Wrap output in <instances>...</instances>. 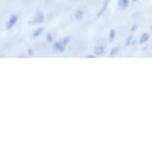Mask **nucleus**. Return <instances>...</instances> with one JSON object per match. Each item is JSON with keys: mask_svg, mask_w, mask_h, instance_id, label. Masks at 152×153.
<instances>
[{"mask_svg": "<svg viewBox=\"0 0 152 153\" xmlns=\"http://www.w3.org/2000/svg\"><path fill=\"white\" fill-rule=\"evenodd\" d=\"M44 21H45V15L43 13V11L37 10L35 14H34V16L31 18V20L28 23L31 25H38V24H42Z\"/></svg>", "mask_w": 152, "mask_h": 153, "instance_id": "obj_1", "label": "nucleus"}, {"mask_svg": "<svg viewBox=\"0 0 152 153\" xmlns=\"http://www.w3.org/2000/svg\"><path fill=\"white\" fill-rule=\"evenodd\" d=\"M18 19H19V17H18L17 14H12V15H10V17L8 18L7 22H6V29L7 30L12 29V28L16 25Z\"/></svg>", "mask_w": 152, "mask_h": 153, "instance_id": "obj_2", "label": "nucleus"}, {"mask_svg": "<svg viewBox=\"0 0 152 153\" xmlns=\"http://www.w3.org/2000/svg\"><path fill=\"white\" fill-rule=\"evenodd\" d=\"M53 49L55 51H57V52H64L65 49H66V45L63 43L61 40L60 41H56V42H53Z\"/></svg>", "mask_w": 152, "mask_h": 153, "instance_id": "obj_3", "label": "nucleus"}, {"mask_svg": "<svg viewBox=\"0 0 152 153\" xmlns=\"http://www.w3.org/2000/svg\"><path fill=\"white\" fill-rule=\"evenodd\" d=\"M44 32V28L43 27H38L32 32V38H37L40 35H42V33Z\"/></svg>", "mask_w": 152, "mask_h": 153, "instance_id": "obj_4", "label": "nucleus"}, {"mask_svg": "<svg viewBox=\"0 0 152 153\" xmlns=\"http://www.w3.org/2000/svg\"><path fill=\"white\" fill-rule=\"evenodd\" d=\"M128 4H129V0H118V7L121 10L126 9Z\"/></svg>", "mask_w": 152, "mask_h": 153, "instance_id": "obj_5", "label": "nucleus"}, {"mask_svg": "<svg viewBox=\"0 0 152 153\" xmlns=\"http://www.w3.org/2000/svg\"><path fill=\"white\" fill-rule=\"evenodd\" d=\"M105 51V48L103 47V46H96L95 48H94L93 52L95 55H102L103 53H104Z\"/></svg>", "mask_w": 152, "mask_h": 153, "instance_id": "obj_6", "label": "nucleus"}, {"mask_svg": "<svg viewBox=\"0 0 152 153\" xmlns=\"http://www.w3.org/2000/svg\"><path fill=\"white\" fill-rule=\"evenodd\" d=\"M84 16V11H83L82 9H78L75 11V13H74V17H75L76 20H81L82 17Z\"/></svg>", "mask_w": 152, "mask_h": 153, "instance_id": "obj_7", "label": "nucleus"}, {"mask_svg": "<svg viewBox=\"0 0 152 153\" xmlns=\"http://www.w3.org/2000/svg\"><path fill=\"white\" fill-rule=\"evenodd\" d=\"M149 40V34L148 33H143L141 36H140V39H139V43L140 44H145Z\"/></svg>", "mask_w": 152, "mask_h": 153, "instance_id": "obj_8", "label": "nucleus"}, {"mask_svg": "<svg viewBox=\"0 0 152 153\" xmlns=\"http://www.w3.org/2000/svg\"><path fill=\"white\" fill-rule=\"evenodd\" d=\"M108 1H109V0H104V4H103V7L101 8V9H100V11L98 13H97V17H100L102 15L103 13L105 12V10H106V8H107V4H108Z\"/></svg>", "mask_w": 152, "mask_h": 153, "instance_id": "obj_9", "label": "nucleus"}, {"mask_svg": "<svg viewBox=\"0 0 152 153\" xmlns=\"http://www.w3.org/2000/svg\"><path fill=\"white\" fill-rule=\"evenodd\" d=\"M115 37H116V31L114 29H111L109 32V41L112 42L113 40L115 39Z\"/></svg>", "mask_w": 152, "mask_h": 153, "instance_id": "obj_10", "label": "nucleus"}, {"mask_svg": "<svg viewBox=\"0 0 152 153\" xmlns=\"http://www.w3.org/2000/svg\"><path fill=\"white\" fill-rule=\"evenodd\" d=\"M53 40H54V37L51 33H47L46 34V42L48 43H53Z\"/></svg>", "mask_w": 152, "mask_h": 153, "instance_id": "obj_11", "label": "nucleus"}, {"mask_svg": "<svg viewBox=\"0 0 152 153\" xmlns=\"http://www.w3.org/2000/svg\"><path fill=\"white\" fill-rule=\"evenodd\" d=\"M70 40H71V37H70V36H66V37H64L63 39H61V41H62L63 43H64L65 45L67 46V45H68V43L70 42Z\"/></svg>", "mask_w": 152, "mask_h": 153, "instance_id": "obj_12", "label": "nucleus"}, {"mask_svg": "<svg viewBox=\"0 0 152 153\" xmlns=\"http://www.w3.org/2000/svg\"><path fill=\"white\" fill-rule=\"evenodd\" d=\"M117 52H118V48H117V47H113L112 49H111L110 55H111V56H114L115 54H117Z\"/></svg>", "mask_w": 152, "mask_h": 153, "instance_id": "obj_13", "label": "nucleus"}, {"mask_svg": "<svg viewBox=\"0 0 152 153\" xmlns=\"http://www.w3.org/2000/svg\"><path fill=\"white\" fill-rule=\"evenodd\" d=\"M27 55L29 56V57H31V56H33L34 55V50L32 48H28L27 49Z\"/></svg>", "mask_w": 152, "mask_h": 153, "instance_id": "obj_14", "label": "nucleus"}, {"mask_svg": "<svg viewBox=\"0 0 152 153\" xmlns=\"http://www.w3.org/2000/svg\"><path fill=\"white\" fill-rule=\"evenodd\" d=\"M132 38H133V35H130V36H129V38L127 39V42H126V45H129V44H130V41L132 40Z\"/></svg>", "mask_w": 152, "mask_h": 153, "instance_id": "obj_15", "label": "nucleus"}, {"mask_svg": "<svg viewBox=\"0 0 152 153\" xmlns=\"http://www.w3.org/2000/svg\"><path fill=\"white\" fill-rule=\"evenodd\" d=\"M151 29H152V25H151Z\"/></svg>", "mask_w": 152, "mask_h": 153, "instance_id": "obj_16", "label": "nucleus"}, {"mask_svg": "<svg viewBox=\"0 0 152 153\" xmlns=\"http://www.w3.org/2000/svg\"><path fill=\"white\" fill-rule=\"evenodd\" d=\"M133 1H136V0H133Z\"/></svg>", "mask_w": 152, "mask_h": 153, "instance_id": "obj_17", "label": "nucleus"}]
</instances>
